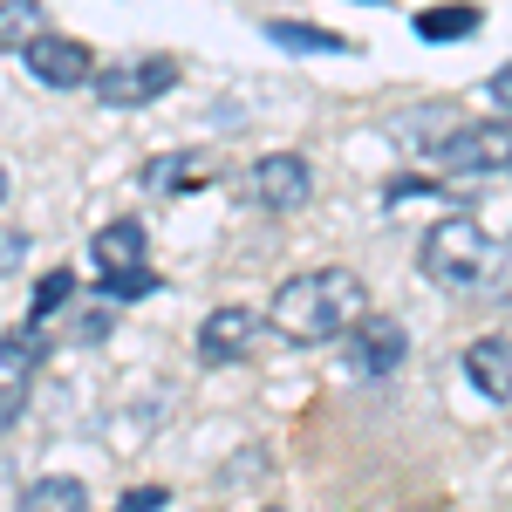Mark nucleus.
<instances>
[{
  "label": "nucleus",
  "mask_w": 512,
  "mask_h": 512,
  "mask_svg": "<svg viewBox=\"0 0 512 512\" xmlns=\"http://www.w3.org/2000/svg\"><path fill=\"white\" fill-rule=\"evenodd\" d=\"M0 205H7V164H0Z\"/></svg>",
  "instance_id": "obj_24"
},
{
  "label": "nucleus",
  "mask_w": 512,
  "mask_h": 512,
  "mask_svg": "<svg viewBox=\"0 0 512 512\" xmlns=\"http://www.w3.org/2000/svg\"><path fill=\"white\" fill-rule=\"evenodd\" d=\"M485 28V7H472V0H444V7H424L417 14V35L424 41H465Z\"/></svg>",
  "instance_id": "obj_13"
},
{
  "label": "nucleus",
  "mask_w": 512,
  "mask_h": 512,
  "mask_svg": "<svg viewBox=\"0 0 512 512\" xmlns=\"http://www.w3.org/2000/svg\"><path fill=\"white\" fill-rule=\"evenodd\" d=\"M274 41L280 48H315V55H342L349 41L328 35V28H294V21H274Z\"/></svg>",
  "instance_id": "obj_18"
},
{
  "label": "nucleus",
  "mask_w": 512,
  "mask_h": 512,
  "mask_svg": "<svg viewBox=\"0 0 512 512\" xmlns=\"http://www.w3.org/2000/svg\"><path fill=\"white\" fill-rule=\"evenodd\" d=\"M21 403H28V396H21V376H0V431L21 424Z\"/></svg>",
  "instance_id": "obj_20"
},
{
  "label": "nucleus",
  "mask_w": 512,
  "mask_h": 512,
  "mask_svg": "<svg viewBox=\"0 0 512 512\" xmlns=\"http://www.w3.org/2000/svg\"><path fill=\"white\" fill-rule=\"evenodd\" d=\"M69 294H76V274H69V267L41 274V280H35V294H28V315H35V321H48L55 308H62V301H69Z\"/></svg>",
  "instance_id": "obj_17"
},
{
  "label": "nucleus",
  "mask_w": 512,
  "mask_h": 512,
  "mask_svg": "<svg viewBox=\"0 0 512 512\" xmlns=\"http://www.w3.org/2000/svg\"><path fill=\"white\" fill-rule=\"evenodd\" d=\"M28 260V233H0V274H14Z\"/></svg>",
  "instance_id": "obj_22"
},
{
  "label": "nucleus",
  "mask_w": 512,
  "mask_h": 512,
  "mask_svg": "<svg viewBox=\"0 0 512 512\" xmlns=\"http://www.w3.org/2000/svg\"><path fill=\"white\" fill-rule=\"evenodd\" d=\"M417 267L431 287H451V294H472L485 280L499 274V239L478 226L472 212H451V219H437L424 246H417Z\"/></svg>",
  "instance_id": "obj_2"
},
{
  "label": "nucleus",
  "mask_w": 512,
  "mask_h": 512,
  "mask_svg": "<svg viewBox=\"0 0 512 512\" xmlns=\"http://www.w3.org/2000/svg\"><path fill=\"white\" fill-rule=\"evenodd\" d=\"M246 198L260 212H301L315 198V164L301 158V151H267V158H253V171H246Z\"/></svg>",
  "instance_id": "obj_4"
},
{
  "label": "nucleus",
  "mask_w": 512,
  "mask_h": 512,
  "mask_svg": "<svg viewBox=\"0 0 512 512\" xmlns=\"http://www.w3.org/2000/svg\"><path fill=\"white\" fill-rule=\"evenodd\" d=\"M21 506H35V512H76V506H89V485H82V478H35V485L21 492Z\"/></svg>",
  "instance_id": "obj_16"
},
{
  "label": "nucleus",
  "mask_w": 512,
  "mask_h": 512,
  "mask_svg": "<svg viewBox=\"0 0 512 512\" xmlns=\"http://www.w3.org/2000/svg\"><path fill=\"white\" fill-rule=\"evenodd\" d=\"M403 355H410V335H403V321L396 315H355L349 328V369L355 376H390V369H403Z\"/></svg>",
  "instance_id": "obj_8"
},
{
  "label": "nucleus",
  "mask_w": 512,
  "mask_h": 512,
  "mask_svg": "<svg viewBox=\"0 0 512 512\" xmlns=\"http://www.w3.org/2000/svg\"><path fill=\"white\" fill-rule=\"evenodd\" d=\"M212 171H219L212 151H158V158H144V185L164 192V198H171V192H205Z\"/></svg>",
  "instance_id": "obj_9"
},
{
  "label": "nucleus",
  "mask_w": 512,
  "mask_h": 512,
  "mask_svg": "<svg viewBox=\"0 0 512 512\" xmlns=\"http://www.w3.org/2000/svg\"><path fill=\"white\" fill-rule=\"evenodd\" d=\"M465 376L478 383V396L512 403V335H478L465 349Z\"/></svg>",
  "instance_id": "obj_10"
},
{
  "label": "nucleus",
  "mask_w": 512,
  "mask_h": 512,
  "mask_svg": "<svg viewBox=\"0 0 512 512\" xmlns=\"http://www.w3.org/2000/svg\"><path fill=\"white\" fill-rule=\"evenodd\" d=\"M260 335H267V315H253V308H212V315L198 321V362L233 369V362H246V355L260 349Z\"/></svg>",
  "instance_id": "obj_6"
},
{
  "label": "nucleus",
  "mask_w": 512,
  "mask_h": 512,
  "mask_svg": "<svg viewBox=\"0 0 512 512\" xmlns=\"http://www.w3.org/2000/svg\"><path fill=\"white\" fill-rule=\"evenodd\" d=\"M362 308H369V294H362V280L349 267H308V274L280 280L274 308H267V328H280L301 349H315V342H342Z\"/></svg>",
  "instance_id": "obj_1"
},
{
  "label": "nucleus",
  "mask_w": 512,
  "mask_h": 512,
  "mask_svg": "<svg viewBox=\"0 0 512 512\" xmlns=\"http://www.w3.org/2000/svg\"><path fill=\"white\" fill-rule=\"evenodd\" d=\"M444 171H458V178H499L512 171V123H458L451 130V144L437 151Z\"/></svg>",
  "instance_id": "obj_5"
},
{
  "label": "nucleus",
  "mask_w": 512,
  "mask_h": 512,
  "mask_svg": "<svg viewBox=\"0 0 512 512\" xmlns=\"http://www.w3.org/2000/svg\"><path fill=\"white\" fill-rule=\"evenodd\" d=\"M89 260H96V274H130V267H144V226L137 219H110L96 246H89Z\"/></svg>",
  "instance_id": "obj_11"
},
{
  "label": "nucleus",
  "mask_w": 512,
  "mask_h": 512,
  "mask_svg": "<svg viewBox=\"0 0 512 512\" xmlns=\"http://www.w3.org/2000/svg\"><path fill=\"white\" fill-rule=\"evenodd\" d=\"M492 103L512 117V62H506V69H492Z\"/></svg>",
  "instance_id": "obj_23"
},
{
  "label": "nucleus",
  "mask_w": 512,
  "mask_h": 512,
  "mask_svg": "<svg viewBox=\"0 0 512 512\" xmlns=\"http://www.w3.org/2000/svg\"><path fill=\"white\" fill-rule=\"evenodd\" d=\"M465 123V110H451V103H424V110H410V117L396 123V137L403 144H417L424 158H437L444 144H451V130Z\"/></svg>",
  "instance_id": "obj_12"
},
{
  "label": "nucleus",
  "mask_w": 512,
  "mask_h": 512,
  "mask_svg": "<svg viewBox=\"0 0 512 512\" xmlns=\"http://www.w3.org/2000/svg\"><path fill=\"white\" fill-rule=\"evenodd\" d=\"M158 506H171L164 485H130V492H123V512H158Z\"/></svg>",
  "instance_id": "obj_21"
},
{
  "label": "nucleus",
  "mask_w": 512,
  "mask_h": 512,
  "mask_svg": "<svg viewBox=\"0 0 512 512\" xmlns=\"http://www.w3.org/2000/svg\"><path fill=\"white\" fill-rule=\"evenodd\" d=\"M41 28H48V7L41 0H0V55H21Z\"/></svg>",
  "instance_id": "obj_15"
},
{
  "label": "nucleus",
  "mask_w": 512,
  "mask_h": 512,
  "mask_svg": "<svg viewBox=\"0 0 512 512\" xmlns=\"http://www.w3.org/2000/svg\"><path fill=\"white\" fill-rule=\"evenodd\" d=\"M89 89L110 110H144V103H158L164 89H178V62L171 55H137V62H117V69H96Z\"/></svg>",
  "instance_id": "obj_3"
},
{
  "label": "nucleus",
  "mask_w": 512,
  "mask_h": 512,
  "mask_svg": "<svg viewBox=\"0 0 512 512\" xmlns=\"http://www.w3.org/2000/svg\"><path fill=\"white\" fill-rule=\"evenodd\" d=\"M41 362H48V335H41L35 315L0 335V369H7V376H28V369H41Z\"/></svg>",
  "instance_id": "obj_14"
},
{
  "label": "nucleus",
  "mask_w": 512,
  "mask_h": 512,
  "mask_svg": "<svg viewBox=\"0 0 512 512\" xmlns=\"http://www.w3.org/2000/svg\"><path fill=\"white\" fill-rule=\"evenodd\" d=\"M21 55H28V76H35L41 89H82V82L96 76V55H89V41H76V35H48V28H41Z\"/></svg>",
  "instance_id": "obj_7"
},
{
  "label": "nucleus",
  "mask_w": 512,
  "mask_h": 512,
  "mask_svg": "<svg viewBox=\"0 0 512 512\" xmlns=\"http://www.w3.org/2000/svg\"><path fill=\"white\" fill-rule=\"evenodd\" d=\"M164 280L151 274V267H130V274H103V294L110 301H144V294H158Z\"/></svg>",
  "instance_id": "obj_19"
}]
</instances>
